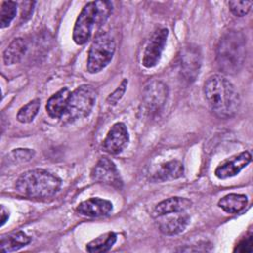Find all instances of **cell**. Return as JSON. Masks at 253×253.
Listing matches in <instances>:
<instances>
[{
  "mask_svg": "<svg viewBox=\"0 0 253 253\" xmlns=\"http://www.w3.org/2000/svg\"><path fill=\"white\" fill-rule=\"evenodd\" d=\"M204 96L211 110L219 118H231L239 110V94L234 85L222 75L214 74L207 79Z\"/></svg>",
  "mask_w": 253,
  "mask_h": 253,
  "instance_id": "1",
  "label": "cell"
},
{
  "mask_svg": "<svg viewBox=\"0 0 253 253\" xmlns=\"http://www.w3.org/2000/svg\"><path fill=\"white\" fill-rule=\"evenodd\" d=\"M245 57L246 39L242 33L231 31L221 37L216 46V62L222 72H238L244 64Z\"/></svg>",
  "mask_w": 253,
  "mask_h": 253,
  "instance_id": "2",
  "label": "cell"
},
{
  "mask_svg": "<svg viewBox=\"0 0 253 253\" xmlns=\"http://www.w3.org/2000/svg\"><path fill=\"white\" fill-rule=\"evenodd\" d=\"M16 190L30 198H49L61 187V179L44 169L24 172L16 181Z\"/></svg>",
  "mask_w": 253,
  "mask_h": 253,
  "instance_id": "3",
  "label": "cell"
},
{
  "mask_svg": "<svg viewBox=\"0 0 253 253\" xmlns=\"http://www.w3.org/2000/svg\"><path fill=\"white\" fill-rule=\"evenodd\" d=\"M112 13V3L109 1L88 2L78 15L72 33L75 43L84 44L91 38L94 29L102 26Z\"/></svg>",
  "mask_w": 253,
  "mask_h": 253,
  "instance_id": "4",
  "label": "cell"
},
{
  "mask_svg": "<svg viewBox=\"0 0 253 253\" xmlns=\"http://www.w3.org/2000/svg\"><path fill=\"white\" fill-rule=\"evenodd\" d=\"M97 94L90 85H81L70 93L64 118L68 122L85 118L92 112Z\"/></svg>",
  "mask_w": 253,
  "mask_h": 253,
  "instance_id": "5",
  "label": "cell"
},
{
  "mask_svg": "<svg viewBox=\"0 0 253 253\" xmlns=\"http://www.w3.org/2000/svg\"><path fill=\"white\" fill-rule=\"evenodd\" d=\"M116 50L115 40L108 34L98 36L90 45L87 59L89 73H98L113 59Z\"/></svg>",
  "mask_w": 253,
  "mask_h": 253,
  "instance_id": "6",
  "label": "cell"
},
{
  "mask_svg": "<svg viewBox=\"0 0 253 253\" xmlns=\"http://www.w3.org/2000/svg\"><path fill=\"white\" fill-rule=\"evenodd\" d=\"M169 95L168 87L165 83L159 80L149 81L143 90V102L146 109L157 114L165 106Z\"/></svg>",
  "mask_w": 253,
  "mask_h": 253,
  "instance_id": "7",
  "label": "cell"
},
{
  "mask_svg": "<svg viewBox=\"0 0 253 253\" xmlns=\"http://www.w3.org/2000/svg\"><path fill=\"white\" fill-rule=\"evenodd\" d=\"M202 65V54L196 45H188L183 48L180 55V72L188 83L194 82L199 76Z\"/></svg>",
  "mask_w": 253,
  "mask_h": 253,
  "instance_id": "8",
  "label": "cell"
},
{
  "mask_svg": "<svg viewBox=\"0 0 253 253\" xmlns=\"http://www.w3.org/2000/svg\"><path fill=\"white\" fill-rule=\"evenodd\" d=\"M93 181L118 189L123 186V180L116 164L108 157H101L91 172Z\"/></svg>",
  "mask_w": 253,
  "mask_h": 253,
  "instance_id": "9",
  "label": "cell"
},
{
  "mask_svg": "<svg viewBox=\"0 0 253 253\" xmlns=\"http://www.w3.org/2000/svg\"><path fill=\"white\" fill-rule=\"evenodd\" d=\"M168 38V30L166 28L158 29L149 39L142 56V65L146 68L154 67L160 60L166 41Z\"/></svg>",
  "mask_w": 253,
  "mask_h": 253,
  "instance_id": "10",
  "label": "cell"
},
{
  "mask_svg": "<svg viewBox=\"0 0 253 253\" xmlns=\"http://www.w3.org/2000/svg\"><path fill=\"white\" fill-rule=\"evenodd\" d=\"M129 134L124 123H116L103 140V150L109 154L121 153L128 144Z\"/></svg>",
  "mask_w": 253,
  "mask_h": 253,
  "instance_id": "11",
  "label": "cell"
},
{
  "mask_svg": "<svg viewBox=\"0 0 253 253\" xmlns=\"http://www.w3.org/2000/svg\"><path fill=\"white\" fill-rule=\"evenodd\" d=\"M252 156L249 151H242L223 160L214 171L218 179H227L237 175L243 168L251 162Z\"/></svg>",
  "mask_w": 253,
  "mask_h": 253,
  "instance_id": "12",
  "label": "cell"
},
{
  "mask_svg": "<svg viewBox=\"0 0 253 253\" xmlns=\"http://www.w3.org/2000/svg\"><path fill=\"white\" fill-rule=\"evenodd\" d=\"M160 217L158 221L159 230L165 235H176L183 232L190 223V216L182 212L169 213Z\"/></svg>",
  "mask_w": 253,
  "mask_h": 253,
  "instance_id": "13",
  "label": "cell"
},
{
  "mask_svg": "<svg viewBox=\"0 0 253 253\" xmlns=\"http://www.w3.org/2000/svg\"><path fill=\"white\" fill-rule=\"evenodd\" d=\"M76 211L81 215L88 217L106 216L113 211V204L105 199L90 198L81 202Z\"/></svg>",
  "mask_w": 253,
  "mask_h": 253,
  "instance_id": "14",
  "label": "cell"
},
{
  "mask_svg": "<svg viewBox=\"0 0 253 253\" xmlns=\"http://www.w3.org/2000/svg\"><path fill=\"white\" fill-rule=\"evenodd\" d=\"M192 202L183 197H171L158 203L153 211L155 216H162L169 213L182 212L191 208Z\"/></svg>",
  "mask_w": 253,
  "mask_h": 253,
  "instance_id": "15",
  "label": "cell"
},
{
  "mask_svg": "<svg viewBox=\"0 0 253 253\" xmlns=\"http://www.w3.org/2000/svg\"><path fill=\"white\" fill-rule=\"evenodd\" d=\"M70 91L68 88L64 87L54 93L51 97L46 102V112L51 118H61L64 116L69 96H70Z\"/></svg>",
  "mask_w": 253,
  "mask_h": 253,
  "instance_id": "16",
  "label": "cell"
},
{
  "mask_svg": "<svg viewBox=\"0 0 253 253\" xmlns=\"http://www.w3.org/2000/svg\"><path fill=\"white\" fill-rule=\"evenodd\" d=\"M184 175V166L179 160H170L160 165L152 176V181L164 182L181 178Z\"/></svg>",
  "mask_w": 253,
  "mask_h": 253,
  "instance_id": "17",
  "label": "cell"
},
{
  "mask_svg": "<svg viewBox=\"0 0 253 253\" xmlns=\"http://www.w3.org/2000/svg\"><path fill=\"white\" fill-rule=\"evenodd\" d=\"M28 44L22 38L14 39L3 52V61L6 65L18 63L26 54Z\"/></svg>",
  "mask_w": 253,
  "mask_h": 253,
  "instance_id": "18",
  "label": "cell"
},
{
  "mask_svg": "<svg viewBox=\"0 0 253 253\" xmlns=\"http://www.w3.org/2000/svg\"><path fill=\"white\" fill-rule=\"evenodd\" d=\"M247 203V196L243 194L230 193L222 197L218 201L217 205L222 211H224L227 213H237L245 209Z\"/></svg>",
  "mask_w": 253,
  "mask_h": 253,
  "instance_id": "19",
  "label": "cell"
},
{
  "mask_svg": "<svg viewBox=\"0 0 253 253\" xmlns=\"http://www.w3.org/2000/svg\"><path fill=\"white\" fill-rule=\"evenodd\" d=\"M31 237L24 231H17L1 237L0 249L3 252H13L25 247L31 242Z\"/></svg>",
  "mask_w": 253,
  "mask_h": 253,
  "instance_id": "20",
  "label": "cell"
},
{
  "mask_svg": "<svg viewBox=\"0 0 253 253\" xmlns=\"http://www.w3.org/2000/svg\"><path fill=\"white\" fill-rule=\"evenodd\" d=\"M117 241V235L113 231L106 232L86 245V250L90 253H102L109 251Z\"/></svg>",
  "mask_w": 253,
  "mask_h": 253,
  "instance_id": "21",
  "label": "cell"
},
{
  "mask_svg": "<svg viewBox=\"0 0 253 253\" xmlns=\"http://www.w3.org/2000/svg\"><path fill=\"white\" fill-rule=\"evenodd\" d=\"M41 107V100L34 99L23 106L17 114V120L22 124H29L31 123L35 117L37 116Z\"/></svg>",
  "mask_w": 253,
  "mask_h": 253,
  "instance_id": "22",
  "label": "cell"
},
{
  "mask_svg": "<svg viewBox=\"0 0 253 253\" xmlns=\"http://www.w3.org/2000/svg\"><path fill=\"white\" fill-rule=\"evenodd\" d=\"M17 13V3L13 1H4L0 9V27L1 29L10 26Z\"/></svg>",
  "mask_w": 253,
  "mask_h": 253,
  "instance_id": "23",
  "label": "cell"
},
{
  "mask_svg": "<svg viewBox=\"0 0 253 253\" xmlns=\"http://www.w3.org/2000/svg\"><path fill=\"white\" fill-rule=\"evenodd\" d=\"M253 1H229L228 7L231 13L236 17L245 16L251 9Z\"/></svg>",
  "mask_w": 253,
  "mask_h": 253,
  "instance_id": "24",
  "label": "cell"
},
{
  "mask_svg": "<svg viewBox=\"0 0 253 253\" xmlns=\"http://www.w3.org/2000/svg\"><path fill=\"white\" fill-rule=\"evenodd\" d=\"M35 155V151L33 149H29V148H17L11 151V153L9 154L10 160H12L13 162H27L29 160H31Z\"/></svg>",
  "mask_w": 253,
  "mask_h": 253,
  "instance_id": "25",
  "label": "cell"
},
{
  "mask_svg": "<svg viewBox=\"0 0 253 253\" xmlns=\"http://www.w3.org/2000/svg\"><path fill=\"white\" fill-rule=\"evenodd\" d=\"M252 244H253V234L251 230H248L245 233V236L242 237L237 244L234 247V252H240V253H245V252H252Z\"/></svg>",
  "mask_w": 253,
  "mask_h": 253,
  "instance_id": "26",
  "label": "cell"
},
{
  "mask_svg": "<svg viewBox=\"0 0 253 253\" xmlns=\"http://www.w3.org/2000/svg\"><path fill=\"white\" fill-rule=\"evenodd\" d=\"M126 85H127V79H123V81L121 82V84L118 86V88L109 95V97L107 98V103L110 105H116L124 96L126 89Z\"/></svg>",
  "mask_w": 253,
  "mask_h": 253,
  "instance_id": "27",
  "label": "cell"
},
{
  "mask_svg": "<svg viewBox=\"0 0 253 253\" xmlns=\"http://www.w3.org/2000/svg\"><path fill=\"white\" fill-rule=\"evenodd\" d=\"M35 4H36V3L33 2V4H32L30 7H26V6H27L26 2L22 3V5H23V7H22V13H21L22 19L24 18V19L27 20V19L32 15V13H33V8H34V5H35Z\"/></svg>",
  "mask_w": 253,
  "mask_h": 253,
  "instance_id": "28",
  "label": "cell"
},
{
  "mask_svg": "<svg viewBox=\"0 0 253 253\" xmlns=\"http://www.w3.org/2000/svg\"><path fill=\"white\" fill-rule=\"evenodd\" d=\"M8 218H9V211L4 208V206H1V226L5 224Z\"/></svg>",
  "mask_w": 253,
  "mask_h": 253,
  "instance_id": "29",
  "label": "cell"
}]
</instances>
